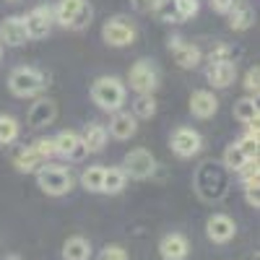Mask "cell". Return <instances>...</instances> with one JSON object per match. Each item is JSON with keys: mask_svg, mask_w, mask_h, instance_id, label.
<instances>
[{"mask_svg": "<svg viewBox=\"0 0 260 260\" xmlns=\"http://www.w3.org/2000/svg\"><path fill=\"white\" fill-rule=\"evenodd\" d=\"M125 96H127V89H125V83L117 76H99L91 83V99H94V104L99 107V110H104V112L122 110Z\"/></svg>", "mask_w": 260, "mask_h": 260, "instance_id": "cell-1", "label": "cell"}, {"mask_svg": "<svg viewBox=\"0 0 260 260\" xmlns=\"http://www.w3.org/2000/svg\"><path fill=\"white\" fill-rule=\"evenodd\" d=\"M37 185L42 192L52 195V198H60V195H68L76 185V175L68 167L60 164H45L37 172Z\"/></svg>", "mask_w": 260, "mask_h": 260, "instance_id": "cell-2", "label": "cell"}, {"mask_svg": "<svg viewBox=\"0 0 260 260\" xmlns=\"http://www.w3.org/2000/svg\"><path fill=\"white\" fill-rule=\"evenodd\" d=\"M47 86V78L42 71L37 68H26V65H21V68H13L11 76H8V89L13 96H21V99H26V96H37L42 89Z\"/></svg>", "mask_w": 260, "mask_h": 260, "instance_id": "cell-3", "label": "cell"}, {"mask_svg": "<svg viewBox=\"0 0 260 260\" xmlns=\"http://www.w3.org/2000/svg\"><path fill=\"white\" fill-rule=\"evenodd\" d=\"M136 37H138V29L127 16H112L102 26V39L110 47H130L136 42Z\"/></svg>", "mask_w": 260, "mask_h": 260, "instance_id": "cell-4", "label": "cell"}, {"mask_svg": "<svg viewBox=\"0 0 260 260\" xmlns=\"http://www.w3.org/2000/svg\"><path fill=\"white\" fill-rule=\"evenodd\" d=\"M159 68L151 60H138L133 68L127 71V83L136 94H154L159 89Z\"/></svg>", "mask_w": 260, "mask_h": 260, "instance_id": "cell-5", "label": "cell"}, {"mask_svg": "<svg viewBox=\"0 0 260 260\" xmlns=\"http://www.w3.org/2000/svg\"><path fill=\"white\" fill-rule=\"evenodd\" d=\"M156 169V159L148 148H133L122 159V172L130 180H148Z\"/></svg>", "mask_w": 260, "mask_h": 260, "instance_id": "cell-6", "label": "cell"}, {"mask_svg": "<svg viewBox=\"0 0 260 260\" xmlns=\"http://www.w3.org/2000/svg\"><path fill=\"white\" fill-rule=\"evenodd\" d=\"M169 146H172V151H175L180 159H192L195 154H201L203 136L198 133V130L182 125V127H177L175 133L169 136Z\"/></svg>", "mask_w": 260, "mask_h": 260, "instance_id": "cell-7", "label": "cell"}, {"mask_svg": "<svg viewBox=\"0 0 260 260\" xmlns=\"http://www.w3.org/2000/svg\"><path fill=\"white\" fill-rule=\"evenodd\" d=\"M24 24H26V34L29 39H45L52 26H55V13L52 6H37L24 16Z\"/></svg>", "mask_w": 260, "mask_h": 260, "instance_id": "cell-8", "label": "cell"}, {"mask_svg": "<svg viewBox=\"0 0 260 260\" xmlns=\"http://www.w3.org/2000/svg\"><path fill=\"white\" fill-rule=\"evenodd\" d=\"M167 47H169L172 57H175V62L180 65V68H185V71L198 68L201 60H203L201 47H198V45H192V42H187V39H182V37H172Z\"/></svg>", "mask_w": 260, "mask_h": 260, "instance_id": "cell-9", "label": "cell"}, {"mask_svg": "<svg viewBox=\"0 0 260 260\" xmlns=\"http://www.w3.org/2000/svg\"><path fill=\"white\" fill-rule=\"evenodd\" d=\"M55 141V154L62 156V159H71V161H81L89 151H86L81 136L76 130H60V133L52 138Z\"/></svg>", "mask_w": 260, "mask_h": 260, "instance_id": "cell-10", "label": "cell"}, {"mask_svg": "<svg viewBox=\"0 0 260 260\" xmlns=\"http://www.w3.org/2000/svg\"><path fill=\"white\" fill-rule=\"evenodd\" d=\"M206 234H208L211 242L226 245V242L234 240L237 224H234L232 216H226V213H213V216H208V221H206Z\"/></svg>", "mask_w": 260, "mask_h": 260, "instance_id": "cell-11", "label": "cell"}, {"mask_svg": "<svg viewBox=\"0 0 260 260\" xmlns=\"http://www.w3.org/2000/svg\"><path fill=\"white\" fill-rule=\"evenodd\" d=\"M190 112L198 120H208V117H213L216 112H219V99H216V94L211 89L192 91L190 94Z\"/></svg>", "mask_w": 260, "mask_h": 260, "instance_id": "cell-12", "label": "cell"}, {"mask_svg": "<svg viewBox=\"0 0 260 260\" xmlns=\"http://www.w3.org/2000/svg\"><path fill=\"white\" fill-rule=\"evenodd\" d=\"M159 255L164 260H185L190 255V242L187 237L180 234V232H172V234H164L161 242H159Z\"/></svg>", "mask_w": 260, "mask_h": 260, "instance_id": "cell-13", "label": "cell"}, {"mask_svg": "<svg viewBox=\"0 0 260 260\" xmlns=\"http://www.w3.org/2000/svg\"><path fill=\"white\" fill-rule=\"evenodd\" d=\"M29 39L24 16H8L6 21H0V42H6L8 47H21Z\"/></svg>", "mask_w": 260, "mask_h": 260, "instance_id": "cell-14", "label": "cell"}, {"mask_svg": "<svg viewBox=\"0 0 260 260\" xmlns=\"http://www.w3.org/2000/svg\"><path fill=\"white\" fill-rule=\"evenodd\" d=\"M45 164H47V159L34 148V143L13 151V167H16L18 172H24V175H37V172L45 167Z\"/></svg>", "mask_w": 260, "mask_h": 260, "instance_id": "cell-15", "label": "cell"}, {"mask_svg": "<svg viewBox=\"0 0 260 260\" xmlns=\"http://www.w3.org/2000/svg\"><path fill=\"white\" fill-rule=\"evenodd\" d=\"M237 78V62H208L206 81L213 89H229Z\"/></svg>", "mask_w": 260, "mask_h": 260, "instance_id": "cell-16", "label": "cell"}, {"mask_svg": "<svg viewBox=\"0 0 260 260\" xmlns=\"http://www.w3.org/2000/svg\"><path fill=\"white\" fill-rule=\"evenodd\" d=\"M107 133H110L112 138H117V141H127V138H133L138 133V120L130 115V112L117 110V112H112L110 130H107Z\"/></svg>", "mask_w": 260, "mask_h": 260, "instance_id": "cell-17", "label": "cell"}, {"mask_svg": "<svg viewBox=\"0 0 260 260\" xmlns=\"http://www.w3.org/2000/svg\"><path fill=\"white\" fill-rule=\"evenodd\" d=\"M55 117H57V104L52 102V99H37L34 104H31V110H29V125L31 127H45V125H52L55 122Z\"/></svg>", "mask_w": 260, "mask_h": 260, "instance_id": "cell-18", "label": "cell"}, {"mask_svg": "<svg viewBox=\"0 0 260 260\" xmlns=\"http://www.w3.org/2000/svg\"><path fill=\"white\" fill-rule=\"evenodd\" d=\"M78 136H81V141H83V146H86L89 154H99V151H104L107 141H110V133H107V127L102 122H89L83 127V133H78Z\"/></svg>", "mask_w": 260, "mask_h": 260, "instance_id": "cell-19", "label": "cell"}, {"mask_svg": "<svg viewBox=\"0 0 260 260\" xmlns=\"http://www.w3.org/2000/svg\"><path fill=\"white\" fill-rule=\"evenodd\" d=\"M83 6H86V0H57V6L52 8L55 24H60V26H65V29H71Z\"/></svg>", "mask_w": 260, "mask_h": 260, "instance_id": "cell-20", "label": "cell"}, {"mask_svg": "<svg viewBox=\"0 0 260 260\" xmlns=\"http://www.w3.org/2000/svg\"><path fill=\"white\" fill-rule=\"evenodd\" d=\"M226 18H229V29L232 31H247L255 24V11L247 3H234L232 11L226 13Z\"/></svg>", "mask_w": 260, "mask_h": 260, "instance_id": "cell-21", "label": "cell"}, {"mask_svg": "<svg viewBox=\"0 0 260 260\" xmlns=\"http://www.w3.org/2000/svg\"><path fill=\"white\" fill-rule=\"evenodd\" d=\"M91 257V242L86 237H68L62 245V260H89Z\"/></svg>", "mask_w": 260, "mask_h": 260, "instance_id": "cell-22", "label": "cell"}, {"mask_svg": "<svg viewBox=\"0 0 260 260\" xmlns=\"http://www.w3.org/2000/svg\"><path fill=\"white\" fill-rule=\"evenodd\" d=\"M125 182H127V177H125V172H122V167H110V169L104 167V180H102V192H107V195H117V192H122Z\"/></svg>", "mask_w": 260, "mask_h": 260, "instance_id": "cell-23", "label": "cell"}, {"mask_svg": "<svg viewBox=\"0 0 260 260\" xmlns=\"http://www.w3.org/2000/svg\"><path fill=\"white\" fill-rule=\"evenodd\" d=\"M257 99L255 96H245V99H240L234 104V117L240 120L242 125H247V122H257Z\"/></svg>", "mask_w": 260, "mask_h": 260, "instance_id": "cell-24", "label": "cell"}, {"mask_svg": "<svg viewBox=\"0 0 260 260\" xmlns=\"http://www.w3.org/2000/svg\"><path fill=\"white\" fill-rule=\"evenodd\" d=\"M156 115V99L154 94H138L133 99V117L136 120H151Z\"/></svg>", "mask_w": 260, "mask_h": 260, "instance_id": "cell-25", "label": "cell"}, {"mask_svg": "<svg viewBox=\"0 0 260 260\" xmlns=\"http://www.w3.org/2000/svg\"><path fill=\"white\" fill-rule=\"evenodd\" d=\"M102 180H104V167L102 164L86 167L81 172V185H83V190H89V192H102Z\"/></svg>", "mask_w": 260, "mask_h": 260, "instance_id": "cell-26", "label": "cell"}, {"mask_svg": "<svg viewBox=\"0 0 260 260\" xmlns=\"http://www.w3.org/2000/svg\"><path fill=\"white\" fill-rule=\"evenodd\" d=\"M18 133H21V125L16 117L11 115H0V146H11L18 141Z\"/></svg>", "mask_w": 260, "mask_h": 260, "instance_id": "cell-27", "label": "cell"}, {"mask_svg": "<svg viewBox=\"0 0 260 260\" xmlns=\"http://www.w3.org/2000/svg\"><path fill=\"white\" fill-rule=\"evenodd\" d=\"M221 161H224V169H229V172H240L242 167H245V161H247V156L242 154V148L237 146V143H229L226 148H224V156H221Z\"/></svg>", "mask_w": 260, "mask_h": 260, "instance_id": "cell-28", "label": "cell"}, {"mask_svg": "<svg viewBox=\"0 0 260 260\" xmlns=\"http://www.w3.org/2000/svg\"><path fill=\"white\" fill-rule=\"evenodd\" d=\"M154 13H156L161 21H167V24H180V18H177V8H175V0H156Z\"/></svg>", "mask_w": 260, "mask_h": 260, "instance_id": "cell-29", "label": "cell"}, {"mask_svg": "<svg viewBox=\"0 0 260 260\" xmlns=\"http://www.w3.org/2000/svg\"><path fill=\"white\" fill-rule=\"evenodd\" d=\"M208 62H234V50L229 45H221V42H219L216 47H211Z\"/></svg>", "mask_w": 260, "mask_h": 260, "instance_id": "cell-30", "label": "cell"}, {"mask_svg": "<svg viewBox=\"0 0 260 260\" xmlns=\"http://www.w3.org/2000/svg\"><path fill=\"white\" fill-rule=\"evenodd\" d=\"M175 8H177V18L182 24V21H187L198 13V0H175Z\"/></svg>", "mask_w": 260, "mask_h": 260, "instance_id": "cell-31", "label": "cell"}, {"mask_svg": "<svg viewBox=\"0 0 260 260\" xmlns=\"http://www.w3.org/2000/svg\"><path fill=\"white\" fill-rule=\"evenodd\" d=\"M96 260H130V257H127V250L122 245H107V247H102Z\"/></svg>", "mask_w": 260, "mask_h": 260, "instance_id": "cell-32", "label": "cell"}, {"mask_svg": "<svg viewBox=\"0 0 260 260\" xmlns=\"http://www.w3.org/2000/svg\"><path fill=\"white\" fill-rule=\"evenodd\" d=\"M245 91L250 96H257V91H260V71H257V65H252V68L245 73Z\"/></svg>", "mask_w": 260, "mask_h": 260, "instance_id": "cell-33", "label": "cell"}, {"mask_svg": "<svg viewBox=\"0 0 260 260\" xmlns=\"http://www.w3.org/2000/svg\"><path fill=\"white\" fill-rule=\"evenodd\" d=\"M257 185H260V182H255V185H242L245 201H247L250 208H260V190H257Z\"/></svg>", "mask_w": 260, "mask_h": 260, "instance_id": "cell-34", "label": "cell"}, {"mask_svg": "<svg viewBox=\"0 0 260 260\" xmlns=\"http://www.w3.org/2000/svg\"><path fill=\"white\" fill-rule=\"evenodd\" d=\"M34 148H37L45 159L55 156V141H52V138H37V141H34Z\"/></svg>", "mask_w": 260, "mask_h": 260, "instance_id": "cell-35", "label": "cell"}, {"mask_svg": "<svg viewBox=\"0 0 260 260\" xmlns=\"http://www.w3.org/2000/svg\"><path fill=\"white\" fill-rule=\"evenodd\" d=\"M130 6H133V11L138 13H151L156 6V0H130Z\"/></svg>", "mask_w": 260, "mask_h": 260, "instance_id": "cell-36", "label": "cell"}, {"mask_svg": "<svg viewBox=\"0 0 260 260\" xmlns=\"http://www.w3.org/2000/svg\"><path fill=\"white\" fill-rule=\"evenodd\" d=\"M208 3H211V8H213L216 13H224V16H226L237 0H208Z\"/></svg>", "mask_w": 260, "mask_h": 260, "instance_id": "cell-37", "label": "cell"}, {"mask_svg": "<svg viewBox=\"0 0 260 260\" xmlns=\"http://www.w3.org/2000/svg\"><path fill=\"white\" fill-rule=\"evenodd\" d=\"M6 260H21V257H18V255H11V257H6Z\"/></svg>", "mask_w": 260, "mask_h": 260, "instance_id": "cell-38", "label": "cell"}, {"mask_svg": "<svg viewBox=\"0 0 260 260\" xmlns=\"http://www.w3.org/2000/svg\"><path fill=\"white\" fill-rule=\"evenodd\" d=\"M0 52H3V42H0Z\"/></svg>", "mask_w": 260, "mask_h": 260, "instance_id": "cell-39", "label": "cell"}, {"mask_svg": "<svg viewBox=\"0 0 260 260\" xmlns=\"http://www.w3.org/2000/svg\"><path fill=\"white\" fill-rule=\"evenodd\" d=\"M11 3H13V0H11Z\"/></svg>", "mask_w": 260, "mask_h": 260, "instance_id": "cell-40", "label": "cell"}]
</instances>
